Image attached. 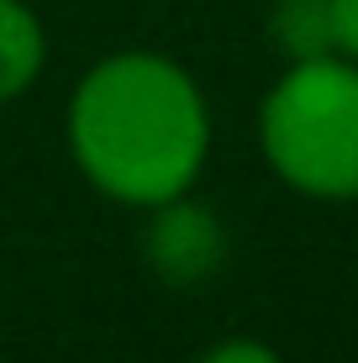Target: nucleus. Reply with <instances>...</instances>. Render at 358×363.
I'll list each match as a JSON object with an SVG mask.
<instances>
[{"mask_svg":"<svg viewBox=\"0 0 358 363\" xmlns=\"http://www.w3.org/2000/svg\"><path fill=\"white\" fill-rule=\"evenodd\" d=\"M258 153L306 200H358V64L342 53L295 58L258 106Z\"/></svg>","mask_w":358,"mask_h":363,"instance_id":"nucleus-2","label":"nucleus"},{"mask_svg":"<svg viewBox=\"0 0 358 363\" xmlns=\"http://www.w3.org/2000/svg\"><path fill=\"white\" fill-rule=\"evenodd\" d=\"M269 43H274V53H285V64L337 53L332 48V6L327 0H274V11H269Z\"/></svg>","mask_w":358,"mask_h":363,"instance_id":"nucleus-5","label":"nucleus"},{"mask_svg":"<svg viewBox=\"0 0 358 363\" xmlns=\"http://www.w3.org/2000/svg\"><path fill=\"white\" fill-rule=\"evenodd\" d=\"M332 6V48L358 64V0H327Z\"/></svg>","mask_w":358,"mask_h":363,"instance_id":"nucleus-7","label":"nucleus"},{"mask_svg":"<svg viewBox=\"0 0 358 363\" xmlns=\"http://www.w3.org/2000/svg\"><path fill=\"white\" fill-rule=\"evenodd\" d=\"M211 106L179 58L116 48L79 74L64 106V143L95 195L127 211L195 190L211 158Z\"/></svg>","mask_w":358,"mask_h":363,"instance_id":"nucleus-1","label":"nucleus"},{"mask_svg":"<svg viewBox=\"0 0 358 363\" xmlns=\"http://www.w3.org/2000/svg\"><path fill=\"white\" fill-rule=\"evenodd\" d=\"M142 232H138V253L153 279L174 284V290H195V284L216 279L227 269L232 237L216 206L195 200V190H184L174 200H158L142 211Z\"/></svg>","mask_w":358,"mask_h":363,"instance_id":"nucleus-3","label":"nucleus"},{"mask_svg":"<svg viewBox=\"0 0 358 363\" xmlns=\"http://www.w3.org/2000/svg\"><path fill=\"white\" fill-rule=\"evenodd\" d=\"M47 69V27L27 0H0V106L21 100Z\"/></svg>","mask_w":358,"mask_h":363,"instance_id":"nucleus-4","label":"nucleus"},{"mask_svg":"<svg viewBox=\"0 0 358 363\" xmlns=\"http://www.w3.org/2000/svg\"><path fill=\"white\" fill-rule=\"evenodd\" d=\"M195 363H285V358H279L264 337H221V342H211Z\"/></svg>","mask_w":358,"mask_h":363,"instance_id":"nucleus-6","label":"nucleus"}]
</instances>
